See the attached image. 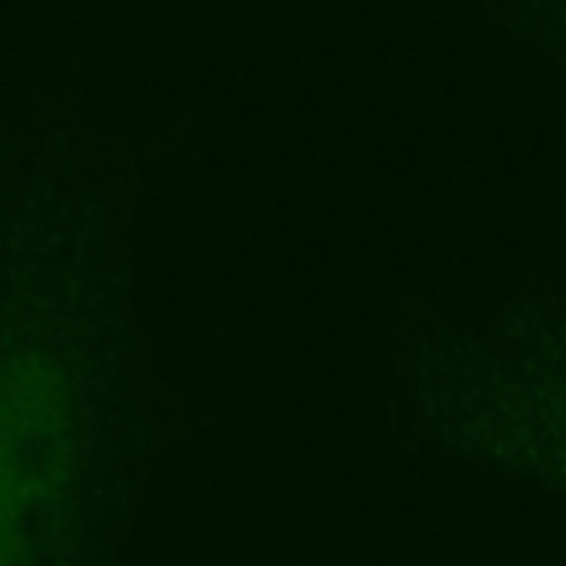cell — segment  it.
Here are the masks:
<instances>
[{
  "mask_svg": "<svg viewBox=\"0 0 566 566\" xmlns=\"http://www.w3.org/2000/svg\"><path fill=\"white\" fill-rule=\"evenodd\" d=\"M127 217V157L74 101L0 337V566H117L147 403Z\"/></svg>",
  "mask_w": 566,
  "mask_h": 566,
  "instance_id": "1",
  "label": "cell"
},
{
  "mask_svg": "<svg viewBox=\"0 0 566 566\" xmlns=\"http://www.w3.org/2000/svg\"><path fill=\"white\" fill-rule=\"evenodd\" d=\"M71 104V91L0 97V337L14 304L38 187Z\"/></svg>",
  "mask_w": 566,
  "mask_h": 566,
  "instance_id": "2",
  "label": "cell"
},
{
  "mask_svg": "<svg viewBox=\"0 0 566 566\" xmlns=\"http://www.w3.org/2000/svg\"><path fill=\"white\" fill-rule=\"evenodd\" d=\"M510 38L566 71V0H470Z\"/></svg>",
  "mask_w": 566,
  "mask_h": 566,
  "instance_id": "3",
  "label": "cell"
}]
</instances>
